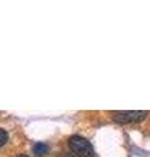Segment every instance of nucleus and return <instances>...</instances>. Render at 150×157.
<instances>
[{
    "instance_id": "4",
    "label": "nucleus",
    "mask_w": 150,
    "mask_h": 157,
    "mask_svg": "<svg viewBox=\"0 0 150 157\" xmlns=\"http://www.w3.org/2000/svg\"><path fill=\"white\" fill-rule=\"evenodd\" d=\"M8 141V132L5 130L0 128V147L4 145Z\"/></svg>"
},
{
    "instance_id": "1",
    "label": "nucleus",
    "mask_w": 150,
    "mask_h": 157,
    "mask_svg": "<svg viewBox=\"0 0 150 157\" xmlns=\"http://www.w3.org/2000/svg\"><path fill=\"white\" fill-rule=\"evenodd\" d=\"M68 145H69V149L72 151V153L76 155L77 157H93L94 156V147L84 136H80V135L71 136L68 140Z\"/></svg>"
},
{
    "instance_id": "2",
    "label": "nucleus",
    "mask_w": 150,
    "mask_h": 157,
    "mask_svg": "<svg viewBox=\"0 0 150 157\" xmlns=\"http://www.w3.org/2000/svg\"><path fill=\"white\" fill-rule=\"evenodd\" d=\"M148 117V111L145 110H129V111H118L114 114V121L118 123H132L141 122Z\"/></svg>"
},
{
    "instance_id": "5",
    "label": "nucleus",
    "mask_w": 150,
    "mask_h": 157,
    "mask_svg": "<svg viewBox=\"0 0 150 157\" xmlns=\"http://www.w3.org/2000/svg\"><path fill=\"white\" fill-rule=\"evenodd\" d=\"M17 157H29V156H26V155H18Z\"/></svg>"
},
{
    "instance_id": "3",
    "label": "nucleus",
    "mask_w": 150,
    "mask_h": 157,
    "mask_svg": "<svg viewBox=\"0 0 150 157\" xmlns=\"http://www.w3.org/2000/svg\"><path fill=\"white\" fill-rule=\"evenodd\" d=\"M33 152H34L35 156L42 157L48 152V145L45 143H37V144L33 145Z\"/></svg>"
}]
</instances>
